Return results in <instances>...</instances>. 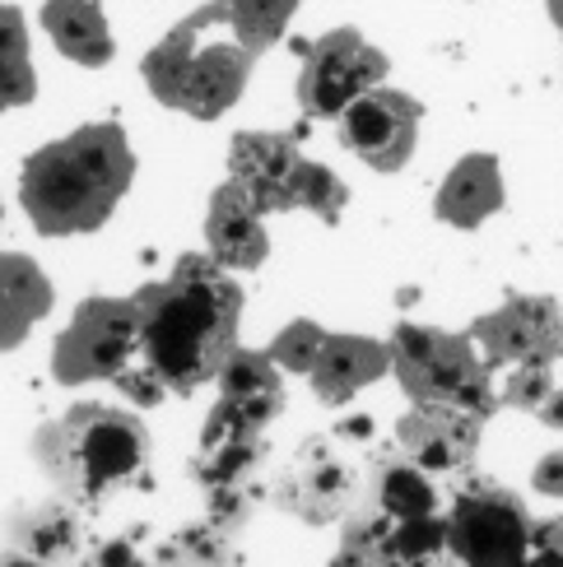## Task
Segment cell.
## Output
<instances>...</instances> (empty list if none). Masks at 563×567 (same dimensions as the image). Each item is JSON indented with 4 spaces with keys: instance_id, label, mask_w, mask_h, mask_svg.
I'll return each mask as SVG.
<instances>
[{
    "instance_id": "cell-1",
    "label": "cell",
    "mask_w": 563,
    "mask_h": 567,
    "mask_svg": "<svg viewBox=\"0 0 563 567\" xmlns=\"http://www.w3.org/2000/svg\"><path fill=\"white\" fill-rule=\"evenodd\" d=\"M131 302L140 317V353L177 395L215 382L238 349L243 289L215 256H182L168 279L145 284Z\"/></svg>"
},
{
    "instance_id": "cell-2",
    "label": "cell",
    "mask_w": 563,
    "mask_h": 567,
    "mask_svg": "<svg viewBox=\"0 0 563 567\" xmlns=\"http://www.w3.org/2000/svg\"><path fill=\"white\" fill-rule=\"evenodd\" d=\"M135 177V154L122 126L93 122L70 131L65 140L42 145L19 177V200L29 219L47 238H70V233L103 228L116 200L126 196Z\"/></svg>"
},
{
    "instance_id": "cell-3",
    "label": "cell",
    "mask_w": 563,
    "mask_h": 567,
    "mask_svg": "<svg viewBox=\"0 0 563 567\" xmlns=\"http://www.w3.org/2000/svg\"><path fill=\"white\" fill-rule=\"evenodd\" d=\"M38 465L47 470L75 507H103L122 488L150 484V429L145 419L116 405H70L57 423H47L33 437Z\"/></svg>"
},
{
    "instance_id": "cell-4",
    "label": "cell",
    "mask_w": 563,
    "mask_h": 567,
    "mask_svg": "<svg viewBox=\"0 0 563 567\" xmlns=\"http://www.w3.org/2000/svg\"><path fill=\"white\" fill-rule=\"evenodd\" d=\"M256 56L262 52H252V42L233 23L228 0H209L145 56V84L163 107L215 122L243 99Z\"/></svg>"
},
{
    "instance_id": "cell-5",
    "label": "cell",
    "mask_w": 563,
    "mask_h": 567,
    "mask_svg": "<svg viewBox=\"0 0 563 567\" xmlns=\"http://www.w3.org/2000/svg\"><path fill=\"white\" fill-rule=\"evenodd\" d=\"M391 372L401 377L414 405L448 400V405H465L484 419L499 410V395L489 386V368L471 336H448V330H429V326H396Z\"/></svg>"
},
{
    "instance_id": "cell-6",
    "label": "cell",
    "mask_w": 563,
    "mask_h": 567,
    "mask_svg": "<svg viewBox=\"0 0 563 567\" xmlns=\"http://www.w3.org/2000/svg\"><path fill=\"white\" fill-rule=\"evenodd\" d=\"M442 522L452 567H508L526 554L535 530L526 503L499 480H465Z\"/></svg>"
},
{
    "instance_id": "cell-7",
    "label": "cell",
    "mask_w": 563,
    "mask_h": 567,
    "mask_svg": "<svg viewBox=\"0 0 563 567\" xmlns=\"http://www.w3.org/2000/svg\"><path fill=\"white\" fill-rule=\"evenodd\" d=\"M135 349H140L135 302L131 298H89L52 349V372L65 386L99 382V377L122 372Z\"/></svg>"
},
{
    "instance_id": "cell-8",
    "label": "cell",
    "mask_w": 563,
    "mask_h": 567,
    "mask_svg": "<svg viewBox=\"0 0 563 567\" xmlns=\"http://www.w3.org/2000/svg\"><path fill=\"white\" fill-rule=\"evenodd\" d=\"M387 80V56L359 29H331L303 47L298 107L308 116H340L355 99Z\"/></svg>"
},
{
    "instance_id": "cell-9",
    "label": "cell",
    "mask_w": 563,
    "mask_h": 567,
    "mask_svg": "<svg viewBox=\"0 0 563 567\" xmlns=\"http://www.w3.org/2000/svg\"><path fill=\"white\" fill-rule=\"evenodd\" d=\"M471 340L480 349L484 368H518V363H554L563 353V321L554 298L518 293L499 312H489L471 326Z\"/></svg>"
},
{
    "instance_id": "cell-10",
    "label": "cell",
    "mask_w": 563,
    "mask_h": 567,
    "mask_svg": "<svg viewBox=\"0 0 563 567\" xmlns=\"http://www.w3.org/2000/svg\"><path fill=\"white\" fill-rule=\"evenodd\" d=\"M419 116H424V107H419L410 93H396V89L378 84L340 112V140H345L349 154H359L368 163V168L396 173V168H406L410 154H414Z\"/></svg>"
},
{
    "instance_id": "cell-11",
    "label": "cell",
    "mask_w": 563,
    "mask_h": 567,
    "mask_svg": "<svg viewBox=\"0 0 563 567\" xmlns=\"http://www.w3.org/2000/svg\"><path fill=\"white\" fill-rule=\"evenodd\" d=\"M215 382L224 386L219 405L209 410L201 442H219V437H262L266 423L285 410V382L270 363V353H252V349H233V359L219 368Z\"/></svg>"
},
{
    "instance_id": "cell-12",
    "label": "cell",
    "mask_w": 563,
    "mask_h": 567,
    "mask_svg": "<svg viewBox=\"0 0 563 567\" xmlns=\"http://www.w3.org/2000/svg\"><path fill=\"white\" fill-rule=\"evenodd\" d=\"M270 498H275V507L294 512L298 522L326 526L349 507V498H355V470L340 461V452L326 437H313V442L298 446L294 465L275 480Z\"/></svg>"
},
{
    "instance_id": "cell-13",
    "label": "cell",
    "mask_w": 563,
    "mask_h": 567,
    "mask_svg": "<svg viewBox=\"0 0 563 567\" xmlns=\"http://www.w3.org/2000/svg\"><path fill=\"white\" fill-rule=\"evenodd\" d=\"M298 140L270 135V131H243L228 145V182H238L247 200L262 215H285L294 205V177H298Z\"/></svg>"
},
{
    "instance_id": "cell-14",
    "label": "cell",
    "mask_w": 563,
    "mask_h": 567,
    "mask_svg": "<svg viewBox=\"0 0 563 567\" xmlns=\"http://www.w3.org/2000/svg\"><path fill=\"white\" fill-rule=\"evenodd\" d=\"M484 433V414L465 410V405H448V400H424L414 405L401 429H396V442L410 461H419L429 475H442V470H461L475 456Z\"/></svg>"
},
{
    "instance_id": "cell-15",
    "label": "cell",
    "mask_w": 563,
    "mask_h": 567,
    "mask_svg": "<svg viewBox=\"0 0 563 567\" xmlns=\"http://www.w3.org/2000/svg\"><path fill=\"white\" fill-rule=\"evenodd\" d=\"M262 209L247 200V192L238 182H224L215 200H209V215H205V243L209 256L224 266V270H256L266 261L270 238L262 228Z\"/></svg>"
},
{
    "instance_id": "cell-16",
    "label": "cell",
    "mask_w": 563,
    "mask_h": 567,
    "mask_svg": "<svg viewBox=\"0 0 563 567\" xmlns=\"http://www.w3.org/2000/svg\"><path fill=\"white\" fill-rule=\"evenodd\" d=\"M387 368H391V344H378L368 336H326L308 377L321 405H349Z\"/></svg>"
},
{
    "instance_id": "cell-17",
    "label": "cell",
    "mask_w": 563,
    "mask_h": 567,
    "mask_svg": "<svg viewBox=\"0 0 563 567\" xmlns=\"http://www.w3.org/2000/svg\"><path fill=\"white\" fill-rule=\"evenodd\" d=\"M438 219L452 228H480L489 215L503 209V173L494 154H471L442 182V192L433 200Z\"/></svg>"
},
{
    "instance_id": "cell-18",
    "label": "cell",
    "mask_w": 563,
    "mask_h": 567,
    "mask_svg": "<svg viewBox=\"0 0 563 567\" xmlns=\"http://www.w3.org/2000/svg\"><path fill=\"white\" fill-rule=\"evenodd\" d=\"M52 312V284L19 251H0V349L23 344V336Z\"/></svg>"
},
{
    "instance_id": "cell-19",
    "label": "cell",
    "mask_w": 563,
    "mask_h": 567,
    "mask_svg": "<svg viewBox=\"0 0 563 567\" xmlns=\"http://www.w3.org/2000/svg\"><path fill=\"white\" fill-rule=\"evenodd\" d=\"M372 507L406 522V516H433L438 512V488L429 470L410 461L406 452H378L372 456Z\"/></svg>"
},
{
    "instance_id": "cell-20",
    "label": "cell",
    "mask_w": 563,
    "mask_h": 567,
    "mask_svg": "<svg viewBox=\"0 0 563 567\" xmlns=\"http://www.w3.org/2000/svg\"><path fill=\"white\" fill-rule=\"evenodd\" d=\"M42 29L57 38V47L80 65H108L112 61V33L99 10V0H47Z\"/></svg>"
},
{
    "instance_id": "cell-21",
    "label": "cell",
    "mask_w": 563,
    "mask_h": 567,
    "mask_svg": "<svg viewBox=\"0 0 563 567\" xmlns=\"http://www.w3.org/2000/svg\"><path fill=\"white\" fill-rule=\"evenodd\" d=\"M6 535H10L14 549L33 554L47 567L75 563L84 554V526H80V516L65 512V507H29V512H19Z\"/></svg>"
},
{
    "instance_id": "cell-22",
    "label": "cell",
    "mask_w": 563,
    "mask_h": 567,
    "mask_svg": "<svg viewBox=\"0 0 563 567\" xmlns=\"http://www.w3.org/2000/svg\"><path fill=\"white\" fill-rule=\"evenodd\" d=\"M372 567H452V558H448V522H438V512L391 522Z\"/></svg>"
},
{
    "instance_id": "cell-23",
    "label": "cell",
    "mask_w": 563,
    "mask_h": 567,
    "mask_svg": "<svg viewBox=\"0 0 563 567\" xmlns=\"http://www.w3.org/2000/svg\"><path fill=\"white\" fill-rule=\"evenodd\" d=\"M33 65H29V33L14 6H0V112L33 103Z\"/></svg>"
},
{
    "instance_id": "cell-24",
    "label": "cell",
    "mask_w": 563,
    "mask_h": 567,
    "mask_svg": "<svg viewBox=\"0 0 563 567\" xmlns=\"http://www.w3.org/2000/svg\"><path fill=\"white\" fill-rule=\"evenodd\" d=\"M163 567H228L233 545H228V526L205 522V526H182L168 545H163Z\"/></svg>"
},
{
    "instance_id": "cell-25",
    "label": "cell",
    "mask_w": 563,
    "mask_h": 567,
    "mask_svg": "<svg viewBox=\"0 0 563 567\" xmlns=\"http://www.w3.org/2000/svg\"><path fill=\"white\" fill-rule=\"evenodd\" d=\"M298 0H228L233 23L243 29V38L252 42V52H266L270 42H279L285 23L294 19Z\"/></svg>"
},
{
    "instance_id": "cell-26",
    "label": "cell",
    "mask_w": 563,
    "mask_h": 567,
    "mask_svg": "<svg viewBox=\"0 0 563 567\" xmlns=\"http://www.w3.org/2000/svg\"><path fill=\"white\" fill-rule=\"evenodd\" d=\"M294 205H298V209L308 205L313 215H321L326 224H336L340 209H345V182H340L331 168H321V163L303 158V163H298V177H294Z\"/></svg>"
},
{
    "instance_id": "cell-27",
    "label": "cell",
    "mask_w": 563,
    "mask_h": 567,
    "mask_svg": "<svg viewBox=\"0 0 563 567\" xmlns=\"http://www.w3.org/2000/svg\"><path fill=\"white\" fill-rule=\"evenodd\" d=\"M321 344H326V330H321V326L294 321V326H285V330H279V336L270 340L266 353H270V363L285 368V372H313Z\"/></svg>"
},
{
    "instance_id": "cell-28",
    "label": "cell",
    "mask_w": 563,
    "mask_h": 567,
    "mask_svg": "<svg viewBox=\"0 0 563 567\" xmlns=\"http://www.w3.org/2000/svg\"><path fill=\"white\" fill-rule=\"evenodd\" d=\"M550 391H554V382H550V368L545 363H518L512 368V377L503 382V395H499V405H508V410H541L545 400H550Z\"/></svg>"
},
{
    "instance_id": "cell-29",
    "label": "cell",
    "mask_w": 563,
    "mask_h": 567,
    "mask_svg": "<svg viewBox=\"0 0 563 567\" xmlns=\"http://www.w3.org/2000/svg\"><path fill=\"white\" fill-rule=\"evenodd\" d=\"M508 567H563V522H535L526 554Z\"/></svg>"
},
{
    "instance_id": "cell-30",
    "label": "cell",
    "mask_w": 563,
    "mask_h": 567,
    "mask_svg": "<svg viewBox=\"0 0 563 567\" xmlns=\"http://www.w3.org/2000/svg\"><path fill=\"white\" fill-rule=\"evenodd\" d=\"M112 382H116V386H122V395H131V400H135V405H145V410H150V405H158V395H163V391H168V386H163V382H158V377L150 372V363H145V368H131V363H126L122 372H116V377H112Z\"/></svg>"
},
{
    "instance_id": "cell-31",
    "label": "cell",
    "mask_w": 563,
    "mask_h": 567,
    "mask_svg": "<svg viewBox=\"0 0 563 567\" xmlns=\"http://www.w3.org/2000/svg\"><path fill=\"white\" fill-rule=\"evenodd\" d=\"M89 567H154V563H145L135 549H131V539H112V545H103L99 554L89 558Z\"/></svg>"
},
{
    "instance_id": "cell-32",
    "label": "cell",
    "mask_w": 563,
    "mask_h": 567,
    "mask_svg": "<svg viewBox=\"0 0 563 567\" xmlns=\"http://www.w3.org/2000/svg\"><path fill=\"white\" fill-rule=\"evenodd\" d=\"M531 484L545 493V498H563V452H550L541 465H535Z\"/></svg>"
},
{
    "instance_id": "cell-33",
    "label": "cell",
    "mask_w": 563,
    "mask_h": 567,
    "mask_svg": "<svg viewBox=\"0 0 563 567\" xmlns=\"http://www.w3.org/2000/svg\"><path fill=\"white\" fill-rule=\"evenodd\" d=\"M535 414H541V423H550V429H563V391H550V400Z\"/></svg>"
},
{
    "instance_id": "cell-34",
    "label": "cell",
    "mask_w": 563,
    "mask_h": 567,
    "mask_svg": "<svg viewBox=\"0 0 563 567\" xmlns=\"http://www.w3.org/2000/svg\"><path fill=\"white\" fill-rule=\"evenodd\" d=\"M0 567H47V563H38L33 554H23L14 545H6V549H0Z\"/></svg>"
},
{
    "instance_id": "cell-35",
    "label": "cell",
    "mask_w": 563,
    "mask_h": 567,
    "mask_svg": "<svg viewBox=\"0 0 563 567\" xmlns=\"http://www.w3.org/2000/svg\"><path fill=\"white\" fill-rule=\"evenodd\" d=\"M550 14H554V23H559V33H563V0H550Z\"/></svg>"
}]
</instances>
